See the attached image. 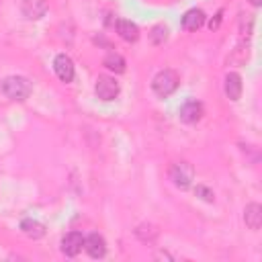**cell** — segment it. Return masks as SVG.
<instances>
[{
  "label": "cell",
  "mask_w": 262,
  "mask_h": 262,
  "mask_svg": "<svg viewBox=\"0 0 262 262\" xmlns=\"http://www.w3.org/2000/svg\"><path fill=\"white\" fill-rule=\"evenodd\" d=\"M31 90H33V84H31V80L25 78V76H8V78L2 80V92H4L10 100L23 102V100L29 98Z\"/></svg>",
  "instance_id": "6da1fadb"
},
{
  "label": "cell",
  "mask_w": 262,
  "mask_h": 262,
  "mask_svg": "<svg viewBox=\"0 0 262 262\" xmlns=\"http://www.w3.org/2000/svg\"><path fill=\"white\" fill-rule=\"evenodd\" d=\"M178 84H180V78H178V74L174 72V70H160L154 78H151V90H154V94L156 96H160V98H166V96H170L176 88H178Z\"/></svg>",
  "instance_id": "7a4b0ae2"
},
{
  "label": "cell",
  "mask_w": 262,
  "mask_h": 262,
  "mask_svg": "<svg viewBox=\"0 0 262 262\" xmlns=\"http://www.w3.org/2000/svg\"><path fill=\"white\" fill-rule=\"evenodd\" d=\"M170 180L174 182V186L178 188H188L192 178H194V168L188 164V162H174L170 166V172H168Z\"/></svg>",
  "instance_id": "3957f363"
},
{
  "label": "cell",
  "mask_w": 262,
  "mask_h": 262,
  "mask_svg": "<svg viewBox=\"0 0 262 262\" xmlns=\"http://www.w3.org/2000/svg\"><path fill=\"white\" fill-rule=\"evenodd\" d=\"M119 82L113 78V76H106V74H102V76H98L96 78V84H94V92H96V96L100 98V100H104V102H108V100H115L117 96H119Z\"/></svg>",
  "instance_id": "277c9868"
},
{
  "label": "cell",
  "mask_w": 262,
  "mask_h": 262,
  "mask_svg": "<svg viewBox=\"0 0 262 262\" xmlns=\"http://www.w3.org/2000/svg\"><path fill=\"white\" fill-rule=\"evenodd\" d=\"M53 70H55V76H57L61 82L68 84V82L74 80L76 70H74V61H72L70 55H66V53H57L55 59H53Z\"/></svg>",
  "instance_id": "5b68a950"
},
{
  "label": "cell",
  "mask_w": 262,
  "mask_h": 262,
  "mask_svg": "<svg viewBox=\"0 0 262 262\" xmlns=\"http://www.w3.org/2000/svg\"><path fill=\"white\" fill-rule=\"evenodd\" d=\"M178 117H180L182 123H186V125H194V123H199L201 117H203V104H201L199 100L190 98V100H186V102L180 106Z\"/></svg>",
  "instance_id": "8992f818"
},
{
  "label": "cell",
  "mask_w": 262,
  "mask_h": 262,
  "mask_svg": "<svg viewBox=\"0 0 262 262\" xmlns=\"http://www.w3.org/2000/svg\"><path fill=\"white\" fill-rule=\"evenodd\" d=\"M84 248V235L80 231H68L63 237H61V252L66 256H78Z\"/></svg>",
  "instance_id": "52a82bcc"
},
{
  "label": "cell",
  "mask_w": 262,
  "mask_h": 262,
  "mask_svg": "<svg viewBox=\"0 0 262 262\" xmlns=\"http://www.w3.org/2000/svg\"><path fill=\"white\" fill-rule=\"evenodd\" d=\"M20 12L29 20H39V18L45 16L47 4H45V0H23L20 2Z\"/></svg>",
  "instance_id": "ba28073f"
},
{
  "label": "cell",
  "mask_w": 262,
  "mask_h": 262,
  "mask_svg": "<svg viewBox=\"0 0 262 262\" xmlns=\"http://www.w3.org/2000/svg\"><path fill=\"white\" fill-rule=\"evenodd\" d=\"M84 250L88 252L90 258H102L106 254V242L100 233H90L88 237H84Z\"/></svg>",
  "instance_id": "9c48e42d"
},
{
  "label": "cell",
  "mask_w": 262,
  "mask_h": 262,
  "mask_svg": "<svg viewBox=\"0 0 262 262\" xmlns=\"http://www.w3.org/2000/svg\"><path fill=\"white\" fill-rule=\"evenodd\" d=\"M115 29H117L119 37L125 39V41H129V43H135V41L139 39V29H137V25L131 23V20H127V18H117Z\"/></svg>",
  "instance_id": "30bf717a"
},
{
  "label": "cell",
  "mask_w": 262,
  "mask_h": 262,
  "mask_svg": "<svg viewBox=\"0 0 262 262\" xmlns=\"http://www.w3.org/2000/svg\"><path fill=\"white\" fill-rule=\"evenodd\" d=\"M205 25V12L201 8H190L182 16V29L184 31H196Z\"/></svg>",
  "instance_id": "8fae6325"
},
{
  "label": "cell",
  "mask_w": 262,
  "mask_h": 262,
  "mask_svg": "<svg viewBox=\"0 0 262 262\" xmlns=\"http://www.w3.org/2000/svg\"><path fill=\"white\" fill-rule=\"evenodd\" d=\"M242 76L237 72H229L225 76V94L229 100H239L242 96Z\"/></svg>",
  "instance_id": "7c38bea8"
},
{
  "label": "cell",
  "mask_w": 262,
  "mask_h": 262,
  "mask_svg": "<svg viewBox=\"0 0 262 262\" xmlns=\"http://www.w3.org/2000/svg\"><path fill=\"white\" fill-rule=\"evenodd\" d=\"M244 221L250 229H260L262 225V207L258 203H250L246 209H244Z\"/></svg>",
  "instance_id": "4fadbf2b"
},
{
  "label": "cell",
  "mask_w": 262,
  "mask_h": 262,
  "mask_svg": "<svg viewBox=\"0 0 262 262\" xmlns=\"http://www.w3.org/2000/svg\"><path fill=\"white\" fill-rule=\"evenodd\" d=\"M20 229H23V233H25L27 237H31V239H39V237L45 235V225L39 223L37 219H23V221H20Z\"/></svg>",
  "instance_id": "5bb4252c"
},
{
  "label": "cell",
  "mask_w": 262,
  "mask_h": 262,
  "mask_svg": "<svg viewBox=\"0 0 262 262\" xmlns=\"http://www.w3.org/2000/svg\"><path fill=\"white\" fill-rule=\"evenodd\" d=\"M102 66H104L106 70L115 72V74H123V72H125V59H123L121 53H115V51H111V53L104 55Z\"/></svg>",
  "instance_id": "9a60e30c"
},
{
  "label": "cell",
  "mask_w": 262,
  "mask_h": 262,
  "mask_svg": "<svg viewBox=\"0 0 262 262\" xmlns=\"http://www.w3.org/2000/svg\"><path fill=\"white\" fill-rule=\"evenodd\" d=\"M149 39L154 45H162L166 39H168V27L166 25H156L149 33Z\"/></svg>",
  "instance_id": "2e32d148"
},
{
  "label": "cell",
  "mask_w": 262,
  "mask_h": 262,
  "mask_svg": "<svg viewBox=\"0 0 262 262\" xmlns=\"http://www.w3.org/2000/svg\"><path fill=\"white\" fill-rule=\"evenodd\" d=\"M194 194H196V196H201V199H203V201H207V203H213V201H215L213 190H211V188H207V186H203V184H199V186L194 188Z\"/></svg>",
  "instance_id": "e0dca14e"
},
{
  "label": "cell",
  "mask_w": 262,
  "mask_h": 262,
  "mask_svg": "<svg viewBox=\"0 0 262 262\" xmlns=\"http://www.w3.org/2000/svg\"><path fill=\"white\" fill-rule=\"evenodd\" d=\"M221 16H223V10H219V12L215 14V18H211V20H209V29H211V31L219 27V23H221Z\"/></svg>",
  "instance_id": "ac0fdd59"
},
{
  "label": "cell",
  "mask_w": 262,
  "mask_h": 262,
  "mask_svg": "<svg viewBox=\"0 0 262 262\" xmlns=\"http://www.w3.org/2000/svg\"><path fill=\"white\" fill-rule=\"evenodd\" d=\"M250 2H252L254 6H260V4H262V0H250Z\"/></svg>",
  "instance_id": "d6986e66"
},
{
  "label": "cell",
  "mask_w": 262,
  "mask_h": 262,
  "mask_svg": "<svg viewBox=\"0 0 262 262\" xmlns=\"http://www.w3.org/2000/svg\"><path fill=\"white\" fill-rule=\"evenodd\" d=\"M0 88H2V84H0Z\"/></svg>",
  "instance_id": "ffe728a7"
}]
</instances>
